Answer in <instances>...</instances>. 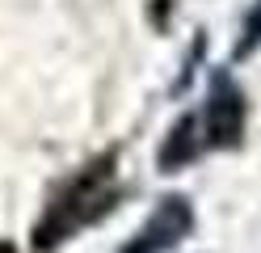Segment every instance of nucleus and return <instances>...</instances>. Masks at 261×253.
Listing matches in <instances>:
<instances>
[{
    "mask_svg": "<svg viewBox=\"0 0 261 253\" xmlns=\"http://www.w3.org/2000/svg\"><path fill=\"white\" fill-rule=\"evenodd\" d=\"M126 186L118 177V148H106L89 156L80 169H72L63 181H55V190L46 194L42 215L34 219V249L51 253L63 241H72L76 232L93 228L101 215H110L122 202Z\"/></svg>",
    "mask_w": 261,
    "mask_h": 253,
    "instance_id": "obj_1",
    "label": "nucleus"
},
{
    "mask_svg": "<svg viewBox=\"0 0 261 253\" xmlns=\"http://www.w3.org/2000/svg\"><path fill=\"white\" fill-rule=\"evenodd\" d=\"M244 118H249V101L244 89L219 67L211 76V93L202 101V110H194V127H198L202 152H227L244 144Z\"/></svg>",
    "mask_w": 261,
    "mask_h": 253,
    "instance_id": "obj_2",
    "label": "nucleus"
},
{
    "mask_svg": "<svg viewBox=\"0 0 261 253\" xmlns=\"http://www.w3.org/2000/svg\"><path fill=\"white\" fill-rule=\"evenodd\" d=\"M190 228H194L190 198L169 194V198L156 202V211L148 215V224L122 245V253H169L177 241H186V236H190Z\"/></svg>",
    "mask_w": 261,
    "mask_h": 253,
    "instance_id": "obj_3",
    "label": "nucleus"
},
{
    "mask_svg": "<svg viewBox=\"0 0 261 253\" xmlns=\"http://www.w3.org/2000/svg\"><path fill=\"white\" fill-rule=\"evenodd\" d=\"M198 156H206V152H202V140H198V127H194V114H186L169 127L165 144L156 152V165H160V173H177V169L194 165Z\"/></svg>",
    "mask_w": 261,
    "mask_h": 253,
    "instance_id": "obj_4",
    "label": "nucleus"
},
{
    "mask_svg": "<svg viewBox=\"0 0 261 253\" xmlns=\"http://www.w3.org/2000/svg\"><path fill=\"white\" fill-rule=\"evenodd\" d=\"M261 51V0H253L249 13H244V21H240V38L232 47V59H249Z\"/></svg>",
    "mask_w": 261,
    "mask_h": 253,
    "instance_id": "obj_5",
    "label": "nucleus"
},
{
    "mask_svg": "<svg viewBox=\"0 0 261 253\" xmlns=\"http://www.w3.org/2000/svg\"><path fill=\"white\" fill-rule=\"evenodd\" d=\"M0 253H17V249H13V245H9V241H0Z\"/></svg>",
    "mask_w": 261,
    "mask_h": 253,
    "instance_id": "obj_6",
    "label": "nucleus"
}]
</instances>
